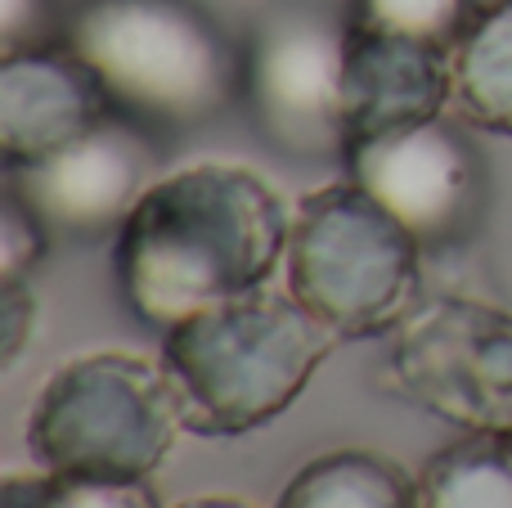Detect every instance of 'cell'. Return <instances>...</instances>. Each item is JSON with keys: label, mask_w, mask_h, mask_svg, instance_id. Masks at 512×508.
<instances>
[{"label": "cell", "mask_w": 512, "mask_h": 508, "mask_svg": "<svg viewBox=\"0 0 512 508\" xmlns=\"http://www.w3.org/2000/svg\"><path fill=\"white\" fill-rule=\"evenodd\" d=\"M292 212L239 162H198L158 176L113 234V279L144 324H171L256 293L288 257Z\"/></svg>", "instance_id": "1"}, {"label": "cell", "mask_w": 512, "mask_h": 508, "mask_svg": "<svg viewBox=\"0 0 512 508\" xmlns=\"http://www.w3.org/2000/svg\"><path fill=\"white\" fill-rule=\"evenodd\" d=\"M333 347L337 338L292 293L256 288L171 324L162 333V369L176 387L185 432L243 437L279 419Z\"/></svg>", "instance_id": "2"}, {"label": "cell", "mask_w": 512, "mask_h": 508, "mask_svg": "<svg viewBox=\"0 0 512 508\" xmlns=\"http://www.w3.org/2000/svg\"><path fill=\"white\" fill-rule=\"evenodd\" d=\"M63 45L149 135L194 131L243 99V50L194 0H81Z\"/></svg>", "instance_id": "3"}, {"label": "cell", "mask_w": 512, "mask_h": 508, "mask_svg": "<svg viewBox=\"0 0 512 508\" xmlns=\"http://www.w3.org/2000/svg\"><path fill=\"white\" fill-rule=\"evenodd\" d=\"M185 432L162 360L90 351L59 365L27 414L36 468L77 482L144 486Z\"/></svg>", "instance_id": "4"}, {"label": "cell", "mask_w": 512, "mask_h": 508, "mask_svg": "<svg viewBox=\"0 0 512 508\" xmlns=\"http://www.w3.org/2000/svg\"><path fill=\"white\" fill-rule=\"evenodd\" d=\"M288 293L337 342L391 333L418 306L423 243L351 176L292 207Z\"/></svg>", "instance_id": "5"}, {"label": "cell", "mask_w": 512, "mask_h": 508, "mask_svg": "<svg viewBox=\"0 0 512 508\" xmlns=\"http://www.w3.org/2000/svg\"><path fill=\"white\" fill-rule=\"evenodd\" d=\"M378 383L436 423L512 437V311L454 293L418 302L391 329Z\"/></svg>", "instance_id": "6"}, {"label": "cell", "mask_w": 512, "mask_h": 508, "mask_svg": "<svg viewBox=\"0 0 512 508\" xmlns=\"http://www.w3.org/2000/svg\"><path fill=\"white\" fill-rule=\"evenodd\" d=\"M351 18L315 0H279L243 45V104L283 158H346L342 72Z\"/></svg>", "instance_id": "7"}, {"label": "cell", "mask_w": 512, "mask_h": 508, "mask_svg": "<svg viewBox=\"0 0 512 508\" xmlns=\"http://www.w3.org/2000/svg\"><path fill=\"white\" fill-rule=\"evenodd\" d=\"M342 162L346 176L378 198L423 243V252L468 248L486 221V158L468 140V131L445 113L351 144Z\"/></svg>", "instance_id": "8"}, {"label": "cell", "mask_w": 512, "mask_h": 508, "mask_svg": "<svg viewBox=\"0 0 512 508\" xmlns=\"http://www.w3.org/2000/svg\"><path fill=\"white\" fill-rule=\"evenodd\" d=\"M153 167H158V153L149 144V131L113 113L81 140L63 144L59 153L23 171H9V185L32 203L50 234L90 243L122 230L126 212L158 180Z\"/></svg>", "instance_id": "9"}, {"label": "cell", "mask_w": 512, "mask_h": 508, "mask_svg": "<svg viewBox=\"0 0 512 508\" xmlns=\"http://www.w3.org/2000/svg\"><path fill=\"white\" fill-rule=\"evenodd\" d=\"M113 117V99L72 45H27L0 54V158L5 171L81 140Z\"/></svg>", "instance_id": "10"}, {"label": "cell", "mask_w": 512, "mask_h": 508, "mask_svg": "<svg viewBox=\"0 0 512 508\" xmlns=\"http://www.w3.org/2000/svg\"><path fill=\"white\" fill-rule=\"evenodd\" d=\"M454 99V50L418 36L346 32V72H342V126L346 149L373 135H391L405 126L432 122Z\"/></svg>", "instance_id": "11"}, {"label": "cell", "mask_w": 512, "mask_h": 508, "mask_svg": "<svg viewBox=\"0 0 512 508\" xmlns=\"http://www.w3.org/2000/svg\"><path fill=\"white\" fill-rule=\"evenodd\" d=\"M274 508H418V477L378 450H328L288 477Z\"/></svg>", "instance_id": "12"}, {"label": "cell", "mask_w": 512, "mask_h": 508, "mask_svg": "<svg viewBox=\"0 0 512 508\" xmlns=\"http://www.w3.org/2000/svg\"><path fill=\"white\" fill-rule=\"evenodd\" d=\"M454 104L468 126L512 140V0H486L454 45Z\"/></svg>", "instance_id": "13"}, {"label": "cell", "mask_w": 512, "mask_h": 508, "mask_svg": "<svg viewBox=\"0 0 512 508\" xmlns=\"http://www.w3.org/2000/svg\"><path fill=\"white\" fill-rule=\"evenodd\" d=\"M418 508H512V437L463 432L418 468Z\"/></svg>", "instance_id": "14"}, {"label": "cell", "mask_w": 512, "mask_h": 508, "mask_svg": "<svg viewBox=\"0 0 512 508\" xmlns=\"http://www.w3.org/2000/svg\"><path fill=\"white\" fill-rule=\"evenodd\" d=\"M486 0H351V23L373 27V32H396V36H418L432 45H454L472 27Z\"/></svg>", "instance_id": "15"}, {"label": "cell", "mask_w": 512, "mask_h": 508, "mask_svg": "<svg viewBox=\"0 0 512 508\" xmlns=\"http://www.w3.org/2000/svg\"><path fill=\"white\" fill-rule=\"evenodd\" d=\"M0 508H158L149 482L113 486V482H77L63 473H5L0 482Z\"/></svg>", "instance_id": "16"}, {"label": "cell", "mask_w": 512, "mask_h": 508, "mask_svg": "<svg viewBox=\"0 0 512 508\" xmlns=\"http://www.w3.org/2000/svg\"><path fill=\"white\" fill-rule=\"evenodd\" d=\"M45 252H50V225L32 212V203L14 185H5V198H0V288L27 284V275L45 261Z\"/></svg>", "instance_id": "17"}, {"label": "cell", "mask_w": 512, "mask_h": 508, "mask_svg": "<svg viewBox=\"0 0 512 508\" xmlns=\"http://www.w3.org/2000/svg\"><path fill=\"white\" fill-rule=\"evenodd\" d=\"M54 0H0V54L27 50V45H50Z\"/></svg>", "instance_id": "18"}, {"label": "cell", "mask_w": 512, "mask_h": 508, "mask_svg": "<svg viewBox=\"0 0 512 508\" xmlns=\"http://www.w3.org/2000/svg\"><path fill=\"white\" fill-rule=\"evenodd\" d=\"M32 329H36V293L27 284L0 288V351H5V365H14L27 351Z\"/></svg>", "instance_id": "19"}, {"label": "cell", "mask_w": 512, "mask_h": 508, "mask_svg": "<svg viewBox=\"0 0 512 508\" xmlns=\"http://www.w3.org/2000/svg\"><path fill=\"white\" fill-rule=\"evenodd\" d=\"M176 508H252V504L234 500V495H198V500H185V504H176Z\"/></svg>", "instance_id": "20"}]
</instances>
